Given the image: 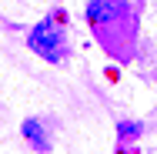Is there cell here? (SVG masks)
<instances>
[{
  "instance_id": "3957f363",
  "label": "cell",
  "mask_w": 157,
  "mask_h": 154,
  "mask_svg": "<svg viewBox=\"0 0 157 154\" xmlns=\"http://www.w3.org/2000/svg\"><path fill=\"white\" fill-rule=\"evenodd\" d=\"M24 137L30 141V144L37 148V151H47V148H50V141H47L44 127H40L37 121H24Z\"/></svg>"
},
{
  "instance_id": "7a4b0ae2",
  "label": "cell",
  "mask_w": 157,
  "mask_h": 154,
  "mask_svg": "<svg viewBox=\"0 0 157 154\" xmlns=\"http://www.w3.org/2000/svg\"><path fill=\"white\" fill-rule=\"evenodd\" d=\"M121 14H124V3L121 0H90L87 3V17L94 24H100V20H117Z\"/></svg>"
},
{
  "instance_id": "6da1fadb",
  "label": "cell",
  "mask_w": 157,
  "mask_h": 154,
  "mask_svg": "<svg viewBox=\"0 0 157 154\" xmlns=\"http://www.w3.org/2000/svg\"><path fill=\"white\" fill-rule=\"evenodd\" d=\"M30 50H37L44 61H60L63 57V37H60V30L54 27V24H40V27H33L30 30Z\"/></svg>"
}]
</instances>
